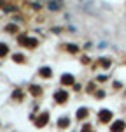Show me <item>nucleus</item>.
I'll return each instance as SVG.
<instances>
[{
  "label": "nucleus",
  "instance_id": "1",
  "mask_svg": "<svg viewBox=\"0 0 126 132\" xmlns=\"http://www.w3.org/2000/svg\"><path fill=\"white\" fill-rule=\"evenodd\" d=\"M123 130V122H117L114 125V132H121Z\"/></svg>",
  "mask_w": 126,
  "mask_h": 132
},
{
  "label": "nucleus",
  "instance_id": "2",
  "mask_svg": "<svg viewBox=\"0 0 126 132\" xmlns=\"http://www.w3.org/2000/svg\"><path fill=\"white\" fill-rule=\"evenodd\" d=\"M109 118H110V114H109V111H102V120H103V122H107Z\"/></svg>",
  "mask_w": 126,
  "mask_h": 132
},
{
  "label": "nucleus",
  "instance_id": "3",
  "mask_svg": "<svg viewBox=\"0 0 126 132\" xmlns=\"http://www.w3.org/2000/svg\"><path fill=\"white\" fill-rule=\"evenodd\" d=\"M56 99H60V100L67 99V93H65V92H60V93H56Z\"/></svg>",
  "mask_w": 126,
  "mask_h": 132
},
{
  "label": "nucleus",
  "instance_id": "4",
  "mask_svg": "<svg viewBox=\"0 0 126 132\" xmlns=\"http://www.w3.org/2000/svg\"><path fill=\"white\" fill-rule=\"evenodd\" d=\"M46 116H42V118H39V120H37V123H39V125H44V123H46Z\"/></svg>",
  "mask_w": 126,
  "mask_h": 132
},
{
  "label": "nucleus",
  "instance_id": "5",
  "mask_svg": "<svg viewBox=\"0 0 126 132\" xmlns=\"http://www.w3.org/2000/svg\"><path fill=\"white\" fill-rule=\"evenodd\" d=\"M63 81H65V83H70L72 78H70V76H63Z\"/></svg>",
  "mask_w": 126,
  "mask_h": 132
}]
</instances>
